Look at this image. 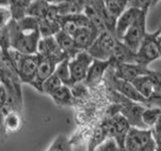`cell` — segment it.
<instances>
[{
  "label": "cell",
  "instance_id": "6da1fadb",
  "mask_svg": "<svg viewBox=\"0 0 161 151\" xmlns=\"http://www.w3.org/2000/svg\"><path fill=\"white\" fill-rule=\"evenodd\" d=\"M39 19L25 15L18 20L13 19L8 25L10 49L25 54L37 53L38 42L42 35L38 29Z\"/></svg>",
  "mask_w": 161,
  "mask_h": 151
},
{
  "label": "cell",
  "instance_id": "7a4b0ae2",
  "mask_svg": "<svg viewBox=\"0 0 161 151\" xmlns=\"http://www.w3.org/2000/svg\"><path fill=\"white\" fill-rule=\"evenodd\" d=\"M9 55L17 70L21 83L31 85L36 75L39 55L37 53L25 54L14 49H9Z\"/></svg>",
  "mask_w": 161,
  "mask_h": 151
},
{
  "label": "cell",
  "instance_id": "3957f363",
  "mask_svg": "<svg viewBox=\"0 0 161 151\" xmlns=\"http://www.w3.org/2000/svg\"><path fill=\"white\" fill-rule=\"evenodd\" d=\"M156 142L150 128L131 127L126 136L124 151H155Z\"/></svg>",
  "mask_w": 161,
  "mask_h": 151
},
{
  "label": "cell",
  "instance_id": "277c9868",
  "mask_svg": "<svg viewBox=\"0 0 161 151\" xmlns=\"http://www.w3.org/2000/svg\"><path fill=\"white\" fill-rule=\"evenodd\" d=\"M118 38L108 30L99 33V35L90 45L87 52L96 59H111Z\"/></svg>",
  "mask_w": 161,
  "mask_h": 151
},
{
  "label": "cell",
  "instance_id": "5b68a950",
  "mask_svg": "<svg viewBox=\"0 0 161 151\" xmlns=\"http://www.w3.org/2000/svg\"><path fill=\"white\" fill-rule=\"evenodd\" d=\"M148 10L149 9H141L137 19L128 28V30L123 35V37L120 39L135 53L137 52L144 36L147 33L146 31V18H147Z\"/></svg>",
  "mask_w": 161,
  "mask_h": 151
},
{
  "label": "cell",
  "instance_id": "8992f818",
  "mask_svg": "<svg viewBox=\"0 0 161 151\" xmlns=\"http://www.w3.org/2000/svg\"><path fill=\"white\" fill-rule=\"evenodd\" d=\"M160 34V29L154 32L146 33L139 48L136 52V64L148 65L160 59L157 48V36Z\"/></svg>",
  "mask_w": 161,
  "mask_h": 151
},
{
  "label": "cell",
  "instance_id": "52a82bcc",
  "mask_svg": "<svg viewBox=\"0 0 161 151\" xmlns=\"http://www.w3.org/2000/svg\"><path fill=\"white\" fill-rule=\"evenodd\" d=\"M93 57L87 50H80L74 58L69 59V72H70V81L72 86L84 82L87 77L88 70L93 62ZM70 86V87H72Z\"/></svg>",
  "mask_w": 161,
  "mask_h": 151
},
{
  "label": "cell",
  "instance_id": "ba28073f",
  "mask_svg": "<svg viewBox=\"0 0 161 151\" xmlns=\"http://www.w3.org/2000/svg\"><path fill=\"white\" fill-rule=\"evenodd\" d=\"M104 126L107 130L108 138H113L116 143L124 150L126 136L131 128L127 119L121 113H116Z\"/></svg>",
  "mask_w": 161,
  "mask_h": 151
},
{
  "label": "cell",
  "instance_id": "9c48e42d",
  "mask_svg": "<svg viewBox=\"0 0 161 151\" xmlns=\"http://www.w3.org/2000/svg\"><path fill=\"white\" fill-rule=\"evenodd\" d=\"M109 70H110V74L107 77V81L110 84L111 88L115 91H117L120 95H122L123 97L127 98L128 100H131L136 103L146 105L147 100H146L143 96L136 90V88L134 87L132 83L129 82V81H125V80L117 78L113 74L112 70L111 69H109Z\"/></svg>",
  "mask_w": 161,
  "mask_h": 151
},
{
  "label": "cell",
  "instance_id": "30bf717a",
  "mask_svg": "<svg viewBox=\"0 0 161 151\" xmlns=\"http://www.w3.org/2000/svg\"><path fill=\"white\" fill-rule=\"evenodd\" d=\"M38 55H39V62L36 70V75H35L34 81L30 86L40 93L42 83L54 73L57 64L64 59L57 58V57H47V55H40V54Z\"/></svg>",
  "mask_w": 161,
  "mask_h": 151
},
{
  "label": "cell",
  "instance_id": "8fae6325",
  "mask_svg": "<svg viewBox=\"0 0 161 151\" xmlns=\"http://www.w3.org/2000/svg\"><path fill=\"white\" fill-rule=\"evenodd\" d=\"M110 69L112 70L113 74L119 79L125 81H132L136 78L143 75H148L152 72V70L149 69L147 65H143L136 63H120L111 64Z\"/></svg>",
  "mask_w": 161,
  "mask_h": 151
},
{
  "label": "cell",
  "instance_id": "7c38bea8",
  "mask_svg": "<svg viewBox=\"0 0 161 151\" xmlns=\"http://www.w3.org/2000/svg\"><path fill=\"white\" fill-rule=\"evenodd\" d=\"M120 106V113L127 119L131 127L147 128L142 121V113L145 109L143 104L127 100L126 103H123Z\"/></svg>",
  "mask_w": 161,
  "mask_h": 151
},
{
  "label": "cell",
  "instance_id": "4fadbf2b",
  "mask_svg": "<svg viewBox=\"0 0 161 151\" xmlns=\"http://www.w3.org/2000/svg\"><path fill=\"white\" fill-rule=\"evenodd\" d=\"M111 64H112V60L111 59L102 60L94 59L88 70L87 77L84 81V84L87 87L97 86L105 77V74L109 70Z\"/></svg>",
  "mask_w": 161,
  "mask_h": 151
},
{
  "label": "cell",
  "instance_id": "5bb4252c",
  "mask_svg": "<svg viewBox=\"0 0 161 151\" xmlns=\"http://www.w3.org/2000/svg\"><path fill=\"white\" fill-rule=\"evenodd\" d=\"M140 11L141 8L135 6H129L128 8H126L124 10V12L117 18V21H116L115 33H114L116 38L121 39L123 37V35L128 30V28L137 19Z\"/></svg>",
  "mask_w": 161,
  "mask_h": 151
},
{
  "label": "cell",
  "instance_id": "9a60e30c",
  "mask_svg": "<svg viewBox=\"0 0 161 151\" xmlns=\"http://www.w3.org/2000/svg\"><path fill=\"white\" fill-rule=\"evenodd\" d=\"M98 35L99 32L93 27H79L74 33L73 37L80 50H87Z\"/></svg>",
  "mask_w": 161,
  "mask_h": 151
},
{
  "label": "cell",
  "instance_id": "2e32d148",
  "mask_svg": "<svg viewBox=\"0 0 161 151\" xmlns=\"http://www.w3.org/2000/svg\"><path fill=\"white\" fill-rule=\"evenodd\" d=\"M37 53L40 55H47V57H57L60 59L68 58L63 50L59 48L58 44L54 36L42 37L38 42Z\"/></svg>",
  "mask_w": 161,
  "mask_h": 151
},
{
  "label": "cell",
  "instance_id": "e0dca14e",
  "mask_svg": "<svg viewBox=\"0 0 161 151\" xmlns=\"http://www.w3.org/2000/svg\"><path fill=\"white\" fill-rule=\"evenodd\" d=\"M111 60L112 64L120 63H136V53L130 49L122 40L118 39Z\"/></svg>",
  "mask_w": 161,
  "mask_h": 151
},
{
  "label": "cell",
  "instance_id": "ac0fdd59",
  "mask_svg": "<svg viewBox=\"0 0 161 151\" xmlns=\"http://www.w3.org/2000/svg\"><path fill=\"white\" fill-rule=\"evenodd\" d=\"M54 38L57 40L59 48L63 50V53L67 55L69 59L74 58L79 52H80L75 43L73 35L64 32L63 30H59V31L54 35Z\"/></svg>",
  "mask_w": 161,
  "mask_h": 151
},
{
  "label": "cell",
  "instance_id": "d6986e66",
  "mask_svg": "<svg viewBox=\"0 0 161 151\" xmlns=\"http://www.w3.org/2000/svg\"><path fill=\"white\" fill-rule=\"evenodd\" d=\"M49 97L53 100V102L58 106H69L74 102V95L72 93L70 87L67 85L59 86L49 95Z\"/></svg>",
  "mask_w": 161,
  "mask_h": 151
},
{
  "label": "cell",
  "instance_id": "ffe728a7",
  "mask_svg": "<svg viewBox=\"0 0 161 151\" xmlns=\"http://www.w3.org/2000/svg\"><path fill=\"white\" fill-rule=\"evenodd\" d=\"M150 74L140 76V77L134 79L132 82H131L133 84L134 87L136 88V90H137L146 100H148L151 96H152L153 90H154L152 78H151Z\"/></svg>",
  "mask_w": 161,
  "mask_h": 151
},
{
  "label": "cell",
  "instance_id": "44dd1931",
  "mask_svg": "<svg viewBox=\"0 0 161 151\" xmlns=\"http://www.w3.org/2000/svg\"><path fill=\"white\" fill-rule=\"evenodd\" d=\"M52 4L45 0H32L26 9V15L35 17L37 19H42L47 16Z\"/></svg>",
  "mask_w": 161,
  "mask_h": 151
},
{
  "label": "cell",
  "instance_id": "7402d4cb",
  "mask_svg": "<svg viewBox=\"0 0 161 151\" xmlns=\"http://www.w3.org/2000/svg\"><path fill=\"white\" fill-rule=\"evenodd\" d=\"M38 29H39L42 37L54 36V35L60 30V26L58 23V18L47 17V18L39 19Z\"/></svg>",
  "mask_w": 161,
  "mask_h": 151
},
{
  "label": "cell",
  "instance_id": "603a6c76",
  "mask_svg": "<svg viewBox=\"0 0 161 151\" xmlns=\"http://www.w3.org/2000/svg\"><path fill=\"white\" fill-rule=\"evenodd\" d=\"M22 126V116L20 111L12 110L4 115V127L8 132H16Z\"/></svg>",
  "mask_w": 161,
  "mask_h": 151
},
{
  "label": "cell",
  "instance_id": "cb8c5ba5",
  "mask_svg": "<svg viewBox=\"0 0 161 151\" xmlns=\"http://www.w3.org/2000/svg\"><path fill=\"white\" fill-rule=\"evenodd\" d=\"M69 59L65 58L57 64V68L54 70V74L58 76V79L62 81L64 85H67L69 87L72 86V81H70V72H69Z\"/></svg>",
  "mask_w": 161,
  "mask_h": 151
},
{
  "label": "cell",
  "instance_id": "d4e9b609",
  "mask_svg": "<svg viewBox=\"0 0 161 151\" xmlns=\"http://www.w3.org/2000/svg\"><path fill=\"white\" fill-rule=\"evenodd\" d=\"M32 0H9V7L11 9L13 19L18 20L26 15V9Z\"/></svg>",
  "mask_w": 161,
  "mask_h": 151
},
{
  "label": "cell",
  "instance_id": "484cf974",
  "mask_svg": "<svg viewBox=\"0 0 161 151\" xmlns=\"http://www.w3.org/2000/svg\"><path fill=\"white\" fill-rule=\"evenodd\" d=\"M45 151H73L72 144L67 136L58 135Z\"/></svg>",
  "mask_w": 161,
  "mask_h": 151
},
{
  "label": "cell",
  "instance_id": "4316f807",
  "mask_svg": "<svg viewBox=\"0 0 161 151\" xmlns=\"http://www.w3.org/2000/svg\"><path fill=\"white\" fill-rule=\"evenodd\" d=\"M129 4L130 0H110L105 2L106 7L115 18H118L124 12V10L129 7Z\"/></svg>",
  "mask_w": 161,
  "mask_h": 151
},
{
  "label": "cell",
  "instance_id": "83f0119b",
  "mask_svg": "<svg viewBox=\"0 0 161 151\" xmlns=\"http://www.w3.org/2000/svg\"><path fill=\"white\" fill-rule=\"evenodd\" d=\"M161 115V109L159 107L145 108L142 113V121L147 128H152L155 122Z\"/></svg>",
  "mask_w": 161,
  "mask_h": 151
},
{
  "label": "cell",
  "instance_id": "f1b7e54d",
  "mask_svg": "<svg viewBox=\"0 0 161 151\" xmlns=\"http://www.w3.org/2000/svg\"><path fill=\"white\" fill-rule=\"evenodd\" d=\"M64 85L62 83V81L58 79V77L54 73L48 77L47 80L44 81L42 83V91H40V93L42 94H45V95H50L55 89H58L59 86Z\"/></svg>",
  "mask_w": 161,
  "mask_h": 151
},
{
  "label": "cell",
  "instance_id": "f546056e",
  "mask_svg": "<svg viewBox=\"0 0 161 151\" xmlns=\"http://www.w3.org/2000/svg\"><path fill=\"white\" fill-rule=\"evenodd\" d=\"M13 20V15L9 5H0V28L7 27Z\"/></svg>",
  "mask_w": 161,
  "mask_h": 151
},
{
  "label": "cell",
  "instance_id": "4dcf8cb0",
  "mask_svg": "<svg viewBox=\"0 0 161 151\" xmlns=\"http://www.w3.org/2000/svg\"><path fill=\"white\" fill-rule=\"evenodd\" d=\"M10 49V35L7 27L0 28V52L7 53Z\"/></svg>",
  "mask_w": 161,
  "mask_h": 151
},
{
  "label": "cell",
  "instance_id": "1f68e13d",
  "mask_svg": "<svg viewBox=\"0 0 161 151\" xmlns=\"http://www.w3.org/2000/svg\"><path fill=\"white\" fill-rule=\"evenodd\" d=\"M96 151H124L116 143L113 138H107L102 144H100Z\"/></svg>",
  "mask_w": 161,
  "mask_h": 151
},
{
  "label": "cell",
  "instance_id": "d6a6232c",
  "mask_svg": "<svg viewBox=\"0 0 161 151\" xmlns=\"http://www.w3.org/2000/svg\"><path fill=\"white\" fill-rule=\"evenodd\" d=\"M152 131L153 137H157V136H161V115L159 116V118L153 125V127L151 128Z\"/></svg>",
  "mask_w": 161,
  "mask_h": 151
},
{
  "label": "cell",
  "instance_id": "836d02e7",
  "mask_svg": "<svg viewBox=\"0 0 161 151\" xmlns=\"http://www.w3.org/2000/svg\"><path fill=\"white\" fill-rule=\"evenodd\" d=\"M7 131L4 127V114L0 111V141H3V139L6 137Z\"/></svg>",
  "mask_w": 161,
  "mask_h": 151
},
{
  "label": "cell",
  "instance_id": "e575fe53",
  "mask_svg": "<svg viewBox=\"0 0 161 151\" xmlns=\"http://www.w3.org/2000/svg\"><path fill=\"white\" fill-rule=\"evenodd\" d=\"M156 142V149L155 151H161V137H154Z\"/></svg>",
  "mask_w": 161,
  "mask_h": 151
},
{
  "label": "cell",
  "instance_id": "d590c367",
  "mask_svg": "<svg viewBox=\"0 0 161 151\" xmlns=\"http://www.w3.org/2000/svg\"><path fill=\"white\" fill-rule=\"evenodd\" d=\"M157 48H158V52H159L160 58H161V32L157 36Z\"/></svg>",
  "mask_w": 161,
  "mask_h": 151
},
{
  "label": "cell",
  "instance_id": "8d00e7d4",
  "mask_svg": "<svg viewBox=\"0 0 161 151\" xmlns=\"http://www.w3.org/2000/svg\"><path fill=\"white\" fill-rule=\"evenodd\" d=\"M160 1V0H149L150 2V6H154V5H156L158 2Z\"/></svg>",
  "mask_w": 161,
  "mask_h": 151
},
{
  "label": "cell",
  "instance_id": "74e56055",
  "mask_svg": "<svg viewBox=\"0 0 161 151\" xmlns=\"http://www.w3.org/2000/svg\"><path fill=\"white\" fill-rule=\"evenodd\" d=\"M0 5H9V0H0Z\"/></svg>",
  "mask_w": 161,
  "mask_h": 151
},
{
  "label": "cell",
  "instance_id": "f35d334b",
  "mask_svg": "<svg viewBox=\"0 0 161 151\" xmlns=\"http://www.w3.org/2000/svg\"><path fill=\"white\" fill-rule=\"evenodd\" d=\"M47 2H48L49 4H55L58 2V0H45Z\"/></svg>",
  "mask_w": 161,
  "mask_h": 151
},
{
  "label": "cell",
  "instance_id": "ab89813d",
  "mask_svg": "<svg viewBox=\"0 0 161 151\" xmlns=\"http://www.w3.org/2000/svg\"><path fill=\"white\" fill-rule=\"evenodd\" d=\"M159 29H160V32H161V26H160V27H159Z\"/></svg>",
  "mask_w": 161,
  "mask_h": 151
},
{
  "label": "cell",
  "instance_id": "60d3db41",
  "mask_svg": "<svg viewBox=\"0 0 161 151\" xmlns=\"http://www.w3.org/2000/svg\"><path fill=\"white\" fill-rule=\"evenodd\" d=\"M1 84H2V83H1V82H0V86H1Z\"/></svg>",
  "mask_w": 161,
  "mask_h": 151
}]
</instances>
